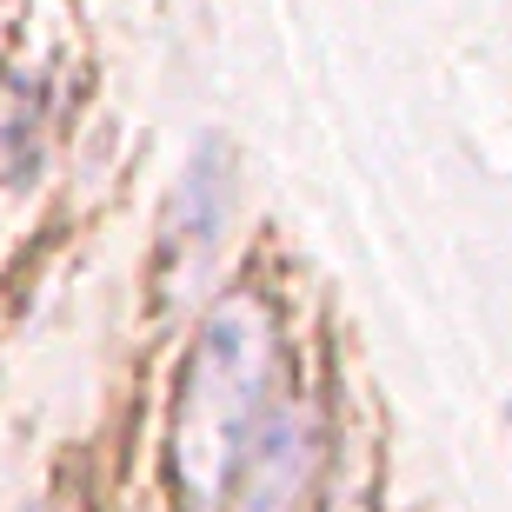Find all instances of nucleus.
Instances as JSON below:
<instances>
[{
    "label": "nucleus",
    "instance_id": "nucleus-1",
    "mask_svg": "<svg viewBox=\"0 0 512 512\" xmlns=\"http://www.w3.org/2000/svg\"><path fill=\"white\" fill-rule=\"evenodd\" d=\"M273 353H280L273 346V313L253 293H227L200 326L187 373H180V399H173V433H167L173 479L193 506H213L227 493L253 433L273 413V399H266Z\"/></svg>",
    "mask_w": 512,
    "mask_h": 512
},
{
    "label": "nucleus",
    "instance_id": "nucleus-2",
    "mask_svg": "<svg viewBox=\"0 0 512 512\" xmlns=\"http://www.w3.org/2000/svg\"><path fill=\"white\" fill-rule=\"evenodd\" d=\"M306 473H313V439H306L300 406H273L240 459V473H233L240 479L233 512H300Z\"/></svg>",
    "mask_w": 512,
    "mask_h": 512
}]
</instances>
